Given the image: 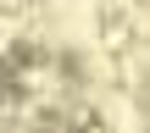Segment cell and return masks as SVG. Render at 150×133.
<instances>
[{"label": "cell", "mask_w": 150, "mask_h": 133, "mask_svg": "<svg viewBox=\"0 0 150 133\" xmlns=\"http://www.w3.org/2000/svg\"><path fill=\"white\" fill-rule=\"evenodd\" d=\"M100 39H106L111 50H122V44L134 39V22H128V6H117V0H111V6L100 11Z\"/></svg>", "instance_id": "6da1fadb"}]
</instances>
